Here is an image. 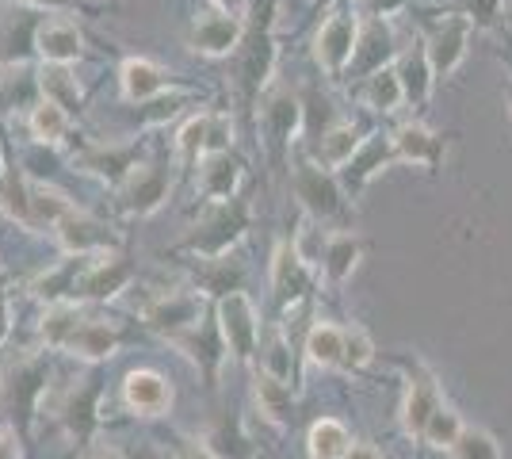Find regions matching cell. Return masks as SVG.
<instances>
[{"label": "cell", "mask_w": 512, "mask_h": 459, "mask_svg": "<svg viewBox=\"0 0 512 459\" xmlns=\"http://www.w3.org/2000/svg\"><path fill=\"white\" fill-rule=\"evenodd\" d=\"M50 349L73 352L81 360H111L119 349V329L100 322V318H88L77 303H58L43 314V326H39Z\"/></svg>", "instance_id": "obj_1"}, {"label": "cell", "mask_w": 512, "mask_h": 459, "mask_svg": "<svg viewBox=\"0 0 512 459\" xmlns=\"http://www.w3.org/2000/svg\"><path fill=\"white\" fill-rule=\"evenodd\" d=\"M249 230V203L241 196L211 203V211L199 219L188 238L180 241V253H192L199 261H222Z\"/></svg>", "instance_id": "obj_2"}, {"label": "cell", "mask_w": 512, "mask_h": 459, "mask_svg": "<svg viewBox=\"0 0 512 459\" xmlns=\"http://www.w3.org/2000/svg\"><path fill=\"white\" fill-rule=\"evenodd\" d=\"M272 0H264V20H253L245 27V39L237 46V73H241V88L253 100L260 88L268 85L272 69H276V39H272Z\"/></svg>", "instance_id": "obj_3"}, {"label": "cell", "mask_w": 512, "mask_h": 459, "mask_svg": "<svg viewBox=\"0 0 512 459\" xmlns=\"http://www.w3.org/2000/svg\"><path fill=\"white\" fill-rule=\"evenodd\" d=\"M214 322H218V333H222V341H226V352L234 356V360H253L256 349H260V318H256V306L253 299L237 287V291H226L222 299H218V314H214Z\"/></svg>", "instance_id": "obj_4"}, {"label": "cell", "mask_w": 512, "mask_h": 459, "mask_svg": "<svg viewBox=\"0 0 512 459\" xmlns=\"http://www.w3.org/2000/svg\"><path fill=\"white\" fill-rule=\"evenodd\" d=\"M295 196L318 222H344L348 219V199L337 176L329 169H318L310 161L295 165Z\"/></svg>", "instance_id": "obj_5"}, {"label": "cell", "mask_w": 512, "mask_h": 459, "mask_svg": "<svg viewBox=\"0 0 512 459\" xmlns=\"http://www.w3.org/2000/svg\"><path fill=\"white\" fill-rule=\"evenodd\" d=\"M360 20L352 12H333L329 20L318 27L314 35V58L329 77H341L344 69L352 66L356 46H360Z\"/></svg>", "instance_id": "obj_6"}, {"label": "cell", "mask_w": 512, "mask_h": 459, "mask_svg": "<svg viewBox=\"0 0 512 459\" xmlns=\"http://www.w3.org/2000/svg\"><path fill=\"white\" fill-rule=\"evenodd\" d=\"M142 318L165 341H172V337H180V333H188V329L203 322V295H195V291H161L153 303L142 306Z\"/></svg>", "instance_id": "obj_7"}, {"label": "cell", "mask_w": 512, "mask_h": 459, "mask_svg": "<svg viewBox=\"0 0 512 459\" xmlns=\"http://www.w3.org/2000/svg\"><path fill=\"white\" fill-rule=\"evenodd\" d=\"M172 192V180L165 173V165H138L127 176V184L119 188V211L130 219H150L153 211L165 207V199Z\"/></svg>", "instance_id": "obj_8"}, {"label": "cell", "mask_w": 512, "mask_h": 459, "mask_svg": "<svg viewBox=\"0 0 512 459\" xmlns=\"http://www.w3.org/2000/svg\"><path fill=\"white\" fill-rule=\"evenodd\" d=\"M230 138H234V123L230 115H214V111H203L188 119L180 134H176V150L184 161H203L211 153H226L230 150Z\"/></svg>", "instance_id": "obj_9"}, {"label": "cell", "mask_w": 512, "mask_h": 459, "mask_svg": "<svg viewBox=\"0 0 512 459\" xmlns=\"http://www.w3.org/2000/svg\"><path fill=\"white\" fill-rule=\"evenodd\" d=\"M444 406V394H440V383L436 375L428 372L421 360L409 364V391H406V406H402V425H406L409 437H425L432 414Z\"/></svg>", "instance_id": "obj_10"}, {"label": "cell", "mask_w": 512, "mask_h": 459, "mask_svg": "<svg viewBox=\"0 0 512 459\" xmlns=\"http://www.w3.org/2000/svg\"><path fill=\"white\" fill-rule=\"evenodd\" d=\"M310 287H314V276L306 268L299 245H291V241L276 245V257H272V295H276V303L283 310H291L310 295Z\"/></svg>", "instance_id": "obj_11"}, {"label": "cell", "mask_w": 512, "mask_h": 459, "mask_svg": "<svg viewBox=\"0 0 512 459\" xmlns=\"http://www.w3.org/2000/svg\"><path fill=\"white\" fill-rule=\"evenodd\" d=\"M241 39H245V20L234 12H222V8H214L192 23V50H199L203 58H230L237 54Z\"/></svg>", "instance_id": "obj_12"}, {"label": "cell", "mask_w": 512, "mask_h": 459, "mask_svg": "<svg viewBox=\"0 0 512 459\" xmlns=\"http://www.w3.org/2000/svg\"><path fill=\"white\" fill-rule=\"evenodd\" d=\"M96 261V253H88V257H77V253H69L65 261H58L50 272H43L31 291L43 299V303L58 306V303H81V284H85L88 268Z\"/></svg>", "instance_id": "obj_13"}, {"label": "cell", "mask_w": 512, "mask_h": 459, "mask_svg": "<svg viewBox=\"0 0 512 459\" xmlns=\"http://www.w3.org/2000/svg\"><path fill=\"white\" fill-rule=\"evenodd\" d=\"M470 16H448L432 31V39L425 43L428 50V62H432V73L436 77H451L459 62L467 58V43H470Z\"/></svg>", "instance_id": "obj_14"}, {"label": "cell", "mask_w": 512, "mask_h": 459, "mask_svg": "<svg viewBox=\"0 0 512 459\" xmlns=\"http://www.w3.org/2000/svg\"><path fill=\"white\" fill-rule=\"evenodd\" d=\"M123 402L134 414L142 417H161L172 410V383L153 368H134L123 379Z\"/></svg>", "instance_id": "obj_15"}, {"label": "cell", "mask_w": 512, "mask_h": 459, "mask_svg": "<svg viewBox=\"0 0 512 459\" xmlns=\"http://www.w3.org/2000/svg\"><path fill=\"white\" fill-rule=\"evenodd\" d=\"M100 394H104L100 379L88 375V379H81V387H73V391L54 406V414H58V421L65 425L69 437L85 440L88 433L96 429V421H100V410H96V406H100Z\"/></svg>", "instance_id": "obj_16"}, {"label": "cell", "mask_w": 512, "mask_h": 459, "mask_svg": "<svg viewBox=\"0 0 512 459\" xmlns=\"http://www.w3.org/2000/svg\"><path fill=\"white\" fill-rule=\"evenodd\" d=\"M35 50H39V58L43 62H54V66H73L81 54H85V35H81V27L69 20H46L39 23V31H35Z\"/></svg>", "instance_id": "obj_17"}, {"label": "cell", "mask_w": 512, "mask_h": 459, "mask_svg": "<svg viewBox=\"0 0 512 459\" xmlns=\"http://www.w3.org/2000/svg\"><path fill=\"white\" fill-rule=\"evenodd\" d=\"M130 276H134V272H130V264L123 253H115V249L96 253L85 284H81V299H88V303H107V299H115V295L130 284Z\"/></svg>", "instance_id": "obj_18"}, {"label": "cell", "mask_w": 512, "mask_h": 459, "mask_svg": "<svg viewBox=\"0 0 512 459\" xmlns=\"http://www.w3.org/2000/svg\"><path fill=\"white\" fill-rule=\"evenodd\" d=\"M241 169H245V165H241L230 150L203 157V161H199V192H203V199H211V203L234 199L237 184H241Z\"/></svg>", "instance_id": "obj_19"}, {"label": "cell", "mask_w": 512, "mask_h": 459, "mask_svg": "<svg viewBox=\"0 0 512 459\" xmlns=\"http://www.w3.org/2000/svg\"><path fill=\"white\" fill-rule=\"evenodd\" d=\"M58 241H62L65 253H77V257H88V253H107L111 249V234H107L104 222H96L85 211H73L69 219L58 222Z\"/></svg>", "instance_id": "obj_20"}, {"label": "cell", "mask_w": 512, "mask_h": 459, "mask_svg": "<svg viewBox=\"0 0 512 459\" xmlns=\"http://www.w3.org/2000/svg\"><path fill=\"white\" fill-rule=\"evenodd\" d=\"M81 169L123 188L127 176L138 169V146H92L88 153H81Z\"/></svg>", "instance_id": "obj_21"}, {"label": "cell", "mask_w": 512, "mask_h": 459, "mask_svg": "<svg viewBox=\"0 0 512 459\" xmlns=\"http://www.w3.org/2000/svg\"><path fill=\"white\" fill-rule=\"evenodd\" d=\"M360 257H363V241L356 234H348V230L329 234L325 238V253H321V276H325V284L341 287L356 272Z\"/></svg>", "instance_id": "obj_22"}, {"label": "cell", "mask_w": 512, "mask_h": 459, "mask_svg": "<svg viewBox=\"0 0 512 459\" xmlns=\"http://www.w3.org/2000/svg\"><path fill=\"white\" fill-rule=\"evenodd\" d=\"M119 81H123V92L134 104H146V100H157L165 88H169V73L150 62V58H127L123 69H119Z\"/></svg>", "instance_id": "obj_23"}, {"label": "cell", "mask_w": 512, "mask_h": 459, "mask_svg": "<svg viewBox=\"0 0 512 459\" xmlns=\"http://www.w3.org/2000/svg\"><path fill=\"white\" fill-rule=\"evenodd\" d=\"M390 58H394V31L383 20H375L360 31V46H356V58L348 69H356L363 77H375L379 69H386Z\"/></svg>", "instance_id": "obj_24"}, {"label": "cell", "mask_w": 512, "mask_h": 459, "mask_svg": "<svg viewBox=\"0 0 512 459\" xmlns=\"http://www.w3.org/2000/svg\"><path fill=\"white\" fill-rule=\"evenodd\" d=\"M394 153H398V161H409V165H425V169H436L440 165V138L421 127V123H402L398 131H394Z\"/></svg>", "instance_id": "obj_25"}, {"label": "cell", "mask_w": 512, "mask_h": 459, "mask_svg": "<svg viewBox=\"0 0 512 459\" xmlns=\"http://www.w3.org/2000/svg\"><path fill=\"white\" fill-rule=\"evenodd\" d=\"M39 92H43V100L65 108L69 115L81 111V104H85V92L77 85V73L69 66H54V62L39 66Z\"/></svg>", "instance_id": "obj_26"}, {"label": "cell", "mask_w": 512, "mask_h": 459, "mask_svg": "<svg viewBox=\"0 0 512 459\" xmlns=\"http://www.w3.org/2000/svg\"><path fill=\"white\" fill-rule=\"evenodd\" d=\"M299 100L291 96V92H276L268 104H264V134H268V142H272V150H283L295 131H299Z\"/></svg>", "instance_id": "obj_27"}, {"label": "cell", "mask_w": 512, "mask_h": 459, "mask_svg": "<svg viewBox=\"0 0 512 459\" xmlns=\"http://www.w3.org/2000/svg\"><path fill=\"white\" fill-rule=\"evenodd\" d=\"M253 391H256V406H260L264 421L283 429V425L291 421V406H295V402H291V383H283V379H276V375H268L260 368Z\"/></svg>", "instance_id": "obj_28"}, {"label": "cell", "mask_w": 512, "mask_h": 459, "mask_svg": "<svg viewBox=\"0 0 512 459\" xmlns=\"http://www.w3.org/2000/svg\"><path fill=\"white\" fill-rule=\"evenodd\" d=\"M77 207H73V199L58 192V188H50V184H35L31 180V230H58V222L69 219Z\"/></svg>", "instance_id": "obj_29"}, {"label": "cell", "mask_w": 512, "mask_h": 459, "mask_svg": "<svg viewBox=\"0 0 512 459\" xmlns=\"http://www.w3.org/2000/svg\"><path fill=\"white\" fill-rule=\"evenodd\" d=\"M0 207L12 222L31 230V180L12 165H0Z\"/></svg>", "instance_id": "obj_30"}, {"label": "cell", "mask_w": 512, "mask_h": 459, "mask_svg": "<svg viewBox=\"0 0 512 459\" xmlns=\"http://www.w3.org/2000/svg\"><path fill=\"white\" fill-rule=\"evenodd\" d=\"M306 360L318 368H341L344 372V329L318 322L306 333Z\"/></svg>", "instance_id": "obj_31"}, {"label": "cell", "mask_w": 512, "mask_h": 459, "mask_svg": "<svg viewBox=\"0 0 512 459\" xmlns=\"http://www.w3.org/2000/svg\"><path fill=\"white\" fill-rule=\"evenodd\" d=\"M356 153H360V131H356L352 123H337V127H329V131L321 134L318 161L325 169H344V165H352Z\"/></svg>", "instance_id": "obj_32"}, {"label": "cell", "mask_w": 512, "mask_h": 459, "mask_svg": "<svg viewBox=\"0 0 512 459\" xmlns=\"http://www.w3.org/2000/svg\"><path fill=\"white\" fill-rule=\"evenodd\" d=\"M398 77H402V88H406L409 104H425L428 92H432V77H436V73H432V62H428L425 43H417L406 58H402Z\"/></svg>", "instance_id": "obj_33"}, {"label": "cell", "mask_w": 512, "mask_h": 459, "mask_svg": "<svg viewBox=\"0 0 512 459\" xmlns=\"http://www.w3.org/2000/svg\"><path fill=\"white\" fill-rule=\"evenodd\" d=\"M69 123H73V115L58 104H50V100H39L31 115H27V127H31V138L35 142H43V146H58L65 134H69Z\"/></svg>", "instance_id": "obj_34"}, {"label": "cell", "mask_w": 512, "mask_h": 459, "mask_svg": "<svg viewBox=\"0 0 512 459\" xmlns=\"http://www.w3.org/2000/svg\"><path fill=\"white\" fill-rule=\"evenodd\" d=\"M306 448H310V459H344L348 448H352V437H348V429H344L341 421L321 417L318 425L310 429Z\"/></svg>", "instance_id": "obj_35"}, {"label": "cell", "mask_w": 512, "mask_h": 459, "mask_svg": "<svg viewBox=\"0 0 512 459\" xmlns=\"http://www.w3.org/2000/svg\"><path fill=\"white\" fill-rule=\"evenodd\" d=\"M386 161H398L394 142L390 138H371L367 146H360V153L352 157V176H348V188H363L371 176L383 169Z\"/></svg>", "instance_id": "obj_36"}, {"label": "cell", "mask_w": 512, "mask_h": 459, "mask_svg": "<svg viewBox=\"0 0 512 459\" xmlns=\"http://www.w3.org/2000/svg\"><path fill=\"white\" fill-rule=\"evenodd\" d=\"M260 368L268 375H276V379H283V383L295 379V356H291V341H287L283 329H272V333H268V341H264V349H260Z\"/></svg>", "instance_id": "obj_37"}, {"label": "cell", "mask_w": 512, "mask_h": 459, "mask_svg": "<svg viewBox=\"0 0 512 459\" xmlns=\"http://www.w3.org/2000/svg\"><path fill=\"white\" fill-rule=\"evenodd\" d=\"M406 100V88H402V77L398 69H379L375 77H367V104L379 111H394Z\"/></svg>", "instance_id": "obj_38"}, {"label": "cell", "mask_w": 512, "mask_h": 459, "mask_svg": "<svg viewBox=\"0 0 512 459\" xmlns=\"http://www.w3.org/2000/svg\"><path fill=\"white\" fill-rule=\"evenodd\" d=\"M451 459H501V444L493 440V433H486V429H470V425H463V433H459V440L448 448Z\"/></svg>", "instance_id": "obj_39"}, {"label": "cell", "mask_w": 512, "mask_h": 459, "mask_svg": "<svg viewBox=\"0 0 512 459\" xmlns=\"http://www.w3.org/2000/svg\"><path fill=\"white\" fill-rule=\"evenodd\" d=\"M459 433H463V421H459V414L451 410L448 402L432 414V421H428V429H425V444H432V448H451L455 440H459Z\"/></svg>", "instance_id": "obj_40"}, {"label": "cell", "mask_w": 512, "mask_h": 459, "mask_svg": "<svg viewBox=\"0 0 512 459\" xmlns=\"http://www.w3.org/2000/svg\"><path fill=\"white\" fill-rule=\"evenodd\" d=\"M375 356V345L371 337L363 333L360 326H348L344 329V372H360L363 364Z\"/></svg>", "instance_id": "obj_41"}, {"label": "cell", "mask_w": 512, "mask_h": 459, "mask_svg": "<svg viewBox=\"0 0 512 459\" xmlns=\"http://www.w3.org/2000/svg\"><path fill=\"white\" fill-rule=\"evenodd\" d=\"M172 456H176V459H218V456H214V452H211V448L203 444V440H192V437L176 440V448H172Z\"/></svg>", "instance_id": "obj_42"}, {"label": "cell", "mask_w": 512, "mask_h": 459, "mask_svg": "<svg viewBox=\"0 0 512 459\" xmlns=\"http://www.w3.org/2000/svg\"><path fill=\"white\" fill-rule=\"evenodd\" d=\"M501 12V0H467V16L470 23H493V16Z\"/></svg>", "instance_id": "obj_43"}, {"label": "cell", "mask_w": 512, "mask_h": 459, "mask_svg": "<svg viewBox=\"0 0 512 459\" xmlns=\"http://www.w3.org/2000/svg\"><path fill=\"white\" fill-rule=\"evenodd\" d=\"M23 4L35 12H81L85 8V0H23Z\"/></svg>", "instance_id": "obj_44"}, {"label": "cell", "mask_w": 512, "mask_h": 459, "mask_svg": "<svg viewBox=\"0 0 512 459\" xmlns=\"http://www.w3.org/2000/svg\"><path fill=\"white\" fill-rule=\"evenodd\" d=\"M360 4H363V12H367V16L383 20V16H390V12H394L402 0H360Z\"/></svg>", "instance_id": "obj_45"}, {"label": "cell", "mask_w": 512, "mask_h": 459, "mask_svg": "<svg viewBox=\"0 0 512 459\" xmlns=\"http://www.w3.org/2000/svg\"><path fill=\"white\" fill-rule=\"evenodd\" d=\"M0 459H20V440L12 429H0Z\"/></svg>", "instance_id": "obj_46"}, {"label": "cell", "mask_w": 512, "mask_h": 459, "mask_svg": "<svg viewBox=\"0 0 512 459\" xmlns=\"http://www.w3.org/2000/svg\"><path fill=\"white\" fill-rule=\"evenodd\" d=\"M8 333H12V314H8V295L0 287V345L8 341Z\"/></svg>", "instance_id": "obj_47"}, {"label": "cell", "mask_w": 512, "mask_h": 459, "mask_svg": "<svg viewBox=\"0 0 512 459\" xmlns=\"http://www.w3.org/2000/svg\"><path fill=\"white\" fill-rule=\"evenodd\" d=\"M344 459H383V452H379L375 444H352Z\"/></svg>", "instance_id": "obj_48"}, {"label": "cell", "mask_w": 512, "mask_h": 459, "mask_svg": "<svg viewBox=\"0 0 512 459\" xmlns=\"http://www.w3.org/2000/svg\"><path fill=\"white\" fill-rule=\"evenodd\" d=\"M85 459H127V456H123L115 444H96V448H92Z\"/></svg>", "instance_id": "obj_49"}, {"label": "cell", "mask_w": 512, "mask_h": 459, "mask_svg": "<svg viewBox=\"0 0 512 459\" xmlns=\"http://www.w3.org/2000/svg\"><path fill=\"white\" fill-rule=\"evenodd\" d=\"M509 111H512V88H509Z\"/></svg>", "instance_id": "obj_50"}]
</instances>
